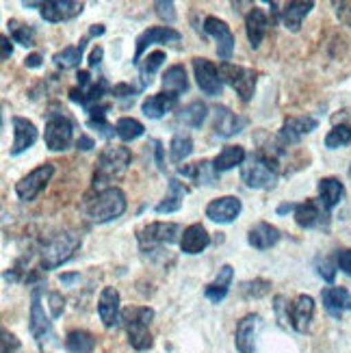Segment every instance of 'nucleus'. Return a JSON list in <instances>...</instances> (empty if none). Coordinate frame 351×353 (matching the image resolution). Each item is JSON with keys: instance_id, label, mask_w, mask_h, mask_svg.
<instances>
[{"instance_id": "f257e3e1", "label": "nucleus", "mask_w": 351, "mask_h": 353, "mask_svg": "<svg viewBox=\"0 0 351 353\" xmlns=\"http://www.w3.org/2000/svg\"><path fill=\"white\" fill-rule=\"evenodd\" d=\"M81 212L91 223H109L126 212V195L119 187H109L100 191H91L85 195Z\"/></svg>"}, {"instance_id": "f03ea898", "label": "nucleus", "mask_w": 351, "mask_h": 353, "mask_svg": "<svg viewBox=\"0 0 351 353\" xmlns=\"http://www.w3.org/2000/svg\"><path fill=\"white\" fill-rule=\"evenodd\" d=\"M278 150H261L241 165V180L250 189H273L278 182Z\"/></svg>"}, {"instance_id": "7ed1b4c3", "label": "nucleus", "mask_w": 351, "mask_h": 353, "mask_svg": "<svg viewBox=\"0 0 351 353\" xmlns=\"http://www.w3.org/2000/svg\"><path fill=\"white\" fill-rule=\"evenodd\" d=\"M132 161V152L124 145H109L100 152L94 174V189H109L111 182L126 174L128 165Z\"/></svg>"}, {"instance_id": "20e7f679", "label": "nucleus", "mask_w": 351, "mask_h": 353, "mask_svg": "<svg viewBox=\"0 0 351 353\" xmlns=\"http://www.w3.org/2000/svg\"><path fill=\"white\" fill-rule=\"evenodd\" d=\"M154 319V310L148 305H128L121 310V325L128 334V343L137 351H148L154 345V339L150 334V323Z\"/></svg>"}, {"instance_id": "39448f33", "label": "nucleus", "mask_w": 351, "mask_h": 353, "mask_svg": "<svg viewBox=\"0 0 351 353\" xmlns=\"http://www.w3.org/2000/svg\"><path fill=\"white\" fill-rule=\"evenodd\" d=\"M81 245H83V236L79 232H74V230L59 232L54 239L46 243L39 252L41 271H52V269H59L61 265H66L68 260H72L74 254L81 250Z\"/></svg>"}, {"instance_id": "423d86ee", "label": "nucleus", "mask_w": 351, "mask_h": 353, "mask_svg": "<svg viewBox=\"0 0 351 353\" xmlns=\"http://www.w3.org/2000/svg\"><path fill=\"white\" fill-rule=\"evenodd\" d=\"M74 139V124L66 113H48L43 130L46 148L52 152H66Z\"/></svg>"}, {"instance_id": "0eeeda50", "label": "nucleus", "mask_w": 351, "mask_h": 353, "mask_svg": "<svg viewBox=\"0 0 351 353\" xmlns=\"http://www.w3.org/2000/svg\"><path fill=\"white\" fill-rule=\"evenodd\" d=\"M219 74H221V81L225 85H230L243 102H250L254 98L256 81H258L254 70L243 68V65H234V63H221Z\"/></svg>"}, {"instance_id": "6e6552de", "label": "nucleus", "mask_w": 351, "mask_h": 353, "mask_svg": "<svg viewBox=\"0 0 351 353\" xmlns=\"http://www.w3.org/2000/svg\"><path fill=\"white\" fill-rule=\"evenodd\" d=\"M54 176V165L52 163H43L37 170H33L30 174H26L24 178H20L15 182V195H18L22 202H33V199L48 187V182Z\"/></svg>"}, {"instance_id": "1a4fd4ad", "label": "nucleus", "mask_w": 351, "mask_h": 353, "mask_svg": "<svg viewBox=\"0 0 351 353\" xmlns=\"http://www.w3.org/2000/svg\"><path fill=\"white\" fill-rule=\"evenodd\" d=\"M41 293H43V286L35 284L33 293H30V316H28V330L39 345H43V341L52 339V323L41 305Z\"/></svg>"}, {"instance_id": "9d476101", "label": "nucleus", "mask_w": 351, "mask_h": 353, "mask_svg": "<svg viewBox=\"0 0 351 353\" xmlns=\"http://www.w3.org/2000/svg\"><path fill=\"white\" fill-rule=\"evenodd\" d=\"M180 234V225L174 221H154L148 223L137 232V241L141 243V248H154V245H172L178 241Z\"/></svg>"}, {"instance_id": "9b49d317", "label": "nucleus", "mask_w": 351, "mask_h": 353, "mask_svg": "<svg viewBox=\"0 0 351 353\" xmlns=\"http://www.w3.org/2000/svg\"><path fill=\"white\" fill-rule=\"evenodd\" d=\"M204 30H206V35H210L217 41V54L223 63H228V61L232 59V52H234V35H232L230 26H228L223 20L215 18V15H206Z\"/></svg>"}, {"instance_id": "f8f14e48", "label": "nucleus", "mask_w": 351, "mask_h": 353, "mask_svg": "<svg viewBox=\"0 0 351 353\" xmlns=\"http://www.w3.org/2000/svg\"><path fill=\"white\" fill-rule=\"evenodd\" d=\"M180 39H182V35L178 33L176 28H172V26H152V28L143 30V33H141L139 37H137L132 63H137V65L141 63L143 52L150 48L152 43H176V41H180Z\"/></svg>"}, {"instance_id": "ddd939ff", "label": "nucleus", "mask_w": 351, "mask_h": 353, "mask_svg": "<svg viewBox=\"0 0 351 353\" xmlns=\"http://www.w3.org/2000/svg\"><path fill=\"white\" fill-rule=\"evenodd\" d=\"M193 72H195L197 85H200V89L206 96H221L223 81H221V74H219L217 65L212 63V61L195 57L193 59Z\"/></svg>"}, {"instance_id": "4468645a", "label": "nucleus", "mask_w": 351, "mask_h": 353, "mask_svg": "<svg viewBox=\"0 0 351 353\" xmlns=\"http://www.w3.org/2000/svg\"><path fill=\"white\" fill-rule=\"evenodd\" d=\"M317 128H319V119L312 115L291 117L282 124V128L278 132V141H280V145H295L303 139V137L310 134Z\"/></svg>"}, {"instance_id": "2eb2a0df", "label": "nucleus", "mask_w": 351, "mask_h": 353, "mask_svg": "<svg viewBox=\"0 0 351 353\" xmlns=\"http://www.w3.org/2000/svg\"><path fill=\"white\" fill-rule=\"evenodd\" d=\"M295 221L303 230H314V228H330V212L321 206L319 199H306V202L297 204L295 210Z\"/></svg>"}, {"instance_id": "dca6fc26", "label": "nucleus", "mask_w": 351, "mask_h": 353, "mask_svg": "<svg viewBox=\"0 0 351 353\" xmlns=\"http://www.w3.org/2000/svg\"><path fill=\"white\" fill-rule=\"evenodd\" d=\"M263 319L261 314H245L237 325L234 332V345L241 353H254L256 351V341H258V332H261Z\"/></svg>"}, {"instance_id": "f3484780", "label": "nucleus", "mask_w": 351, "mask_h": 353, "mask_svg": "<svg viewBox=\"0 0 351 353\" xmlns=\"http://www.w3.org/2000/svg\"><path fill=\"white\" fill-rule=\"evenodd\" d=\"M314 316V299L310 295H297L293 303H288V323L299 334H306L310 330Z\"/></svg>"}, {"instance_id": "a211bd4d", "label": "nucleus", "mask_w": 351, "mask_h": 353, "mask_svg": "<svg viewBox=\"0 0 351 353\" xmlns=\"http://www.w3.org/2000/svg\"><path fill=\"white\" fill-rule=\"evenodd\" d=\"M119 290L115 286H104L98 299V314L104 327H115L121 323V303Z\"/></svg>"}, {"instance_id": "6ab92c4d", "label": "nucleus", "mask_w": 351, "mask_h": 353, "mask_svg": "<svg viewBox=\"0 0 351 353\" xmlns=\"http://www.w3.org/2000/svg\"><path fill=\"white\" fill-rule=\"evenodd\" d=\"M243 210L241 199L234 195H223L212 199V202L206 206V217L215 223H232Z\"/></svg>"}, {"instance_id": "aec40b11", "label": "nucleus", "mask_w": 351, "mask_h": 353, "mask_svg": "<svg viewBox=\"0 0 351 353\" xmlns=\"http://www.w3.org/2000/svg\"><path fill=\"white\" fill-rule=\"evenodd\" d=\"M11 124H13V145L9 152H11V157H18V154H22V152H26L28 148L35 145L39 134H37V126L26 117L15 115L11 119Z\"/></svg>"}, {"instance_id": "412c9836", "label": "nucleus", "mask_w": 351, "mask_h": 353, "mask_svg": "<svg viewBox=\"0 0 351 353\" xmlns=\"http://www.w3.org/2000/svg\"><path fill=\"white\" fill-rule=\"evenodd\" d=\"M248 126V119L232 113L228 106H215V119H212V130L221 139H230Z\"/></svg>"}, {"instance_id": "4be33fe9", "label": "nucleus", "mask_w": 351, "mask_h": 353, "mask_svg": "<svg viewBox=\"0 0 351 353\" xmlns=\"http://www.w3.org/2000/svg\"><path fill=\"white\" fill-rule=\"evenodd\" d=\"M85 9L83 3H74V0H50V3H43L41 5V18L46 22H68L74 20L76 15H81Z\"/></svg>"}, {"instance_id": "5701e85b", "label": "nucleus", "mask_w": 351, "mask_h": 353, "mask_svg": "<svg viewBox=\"0 0 351 353\" xmlns=\"http://www.w3.org/2000/svg\"><path fill=\"white\" fill-rule=\"evenodd\" d=\"M113 87H109L106 79H98L87 87H74L70 89V100L72 102H79L85 111H89L91 106H96L100 102H104V96L109 94Z\"/></svg>"}, {"instance_id": "b1692460", "label": "nucleus", "mask_w": 351, "mask_h": 353, "mask_svg": "<svg viewBox=\"0 0 351 353\" xmlns=\"http://www.w3.org/2000/svg\"><path fill=\"white\" fill-rule=\"evenodd\" d=\"M321 301H323V308L328 310V314H332L334 319H341L345 312L351 310V293L343 286L323 288Z\"/></svg>"}, {"instance_id": "393cba45", "label": "nucleus", "mask_w": 351, "mask_h": 353, "mask_svg": "<svg viewBox=\"0 0 351 353\" xmlns=\"http://www.w3.org/2000/svg\"><path fill=\"white\" fill-rule=\"evenodd\" d=\"M208 245H210V234L206 232V228L202 223H191L189 228H185V232L180 236V250L189 256L202 254Z\"/></svg>"}, {"instance_id": "a878e982", "label": "nucleus", "mask_w": 351, "mask_h": 353, "mask_svg": "<svg viewBox=\"0 0 351 353\" xmlns=\"http://www.w3.org/2000/svg\"><path fill=\"white\" fill-rule=\"evenodd\" d=\"M314 9V3L312 0H293V3H286L282 13H280V20L284 24L286 30H291V33H297L301 28V22L306 20V15Z\"/></svg>"}, {"instance_id": "bb28decb", "label": "nucleus", "mask_w": 351, "mask_h": 353, "mask_svg": "<svg viewBox=\"0 0 351 353\" xmlns=\"http://www.w3.org/2000/svg\"><path fill=\"white\" fill-rule=\"evenodd\" d=\"M176 104H178V94H172V91H161V94L148 96L143 100L141 111L150 119H161L165 113H170L172 109H176Z\"/></svg>"}, {"instance_id": "cd10ccee", "label": "nucleus", "mask_w": 351, "mask_h": 353, "mask_svg": "<svg viewBox=\"0 0 351 353\" xmlns=\"http://www.w3.org/2000/svg\"><path fill=\"white\" fill-rule=\"evenodd\" d=\"M280 230L276 225H271L267 221H261V223H256L254 228H250V232H248V243L252 245L254 250L258 252H265V250H271L273 245H276L280 241Z\"/></svg>"}, {"instance_id": "c85d7f7f", "label": "nucleus", "mask_w": 351, "mask_h": 353, "mask_svg": "<svg viewBox=\"0 0 351 353\" xmlns=\"http://www.w3.org/2000/svg\"><path fill=\"white\" fill-rule=\"evenodd\" d=\"M267 30H269L267 13L263 9H258V7H252L250 13L245 15V33H248V39H250L252 48H258V46L263 43Z\"/></svg>"}, {"instance_id": "c756f323", "label": "nucleus", "mask_w": 351, "mask_h": 353, "mask_svg": "<svg viewBox=\"0 0 351 353\" xmlns=\"http://www.w3.org/2000/svg\"><path fill=\"white\" fill-rule=\"evenodd\" d=\"M343 197H345V187L339 178L330 176V178L319 180V202H321V206L328 212L337 208L343 202Z\"/></svg>"}, {"instance_id": "7c9ffc66", "label": "nucleus", "mask_w": 351, "mask_h": 353, "mask_svg": "<svg viewBox=\"0 0 351 353\" xmlns=\"http://www.w3.org/2000/svg\"><path fill=\"white\" fill-rule=\"evenodd\" d=\"M178 174L197 182V184H206V187L217 184V178H219V172L215 170L212 161H200V163H193V165L178 167Z\"/></svg>"}, {"instance_id": "2f4dec72", "label": "nucleus", "mask_w": 351, "mask_h": 353, "mask_svg": "<svg viewBox=\"0 0 351 353\" xmlns=\"http://www.w3.org/2000/svg\"><path fill=\"white\" fill-rule=\"evenodd\" d=\"M189 193V187L185 182H180L178 178H170V184H167V193L163 197V202L157 204V212L161 214H170V212H176L182 208V199H185V195Z\"/></svg>"}, {"instance_id": "473e14b6", "label": "nucleus", "mask_w": 351, "mask_h": 353, "mask_svg": "<svg viewBox=\"0 0 351 353\" xmlns=\"http://www.w3.org/2000/svg\"><path fill=\"white\" fill-rule=\"evenodd\" d=\"M232 280H234V269H232V265H223L219 269V273H217V278L206 286V290H204L206 299H210L212 303L223 301L225 295H228V290H230Z\"/></svg>"}, {"instance_id": "72a5a7b5", "label": "nucleus", "mask_w": 351, "mask_h": 353, "mask_svg": "<svg viewBox=\"0 0 351 353\" xmlns=\"http://www.w3.org/2000/svg\"><path fill=\"white\" fill-rule=\"evenodd\" d=\"M206 115H208V106H206V102L195 100V102L187 104L185 109H180V111L176 113V121H178V124L189 126V128H200V126L204 124Z\"/></svg>"}, {"instance_id": "f704fd0d", "label": "nucleus", "mask_w": 351, "mask_h": 353, "mask_svg": "<svg viewBox=\"0 0 351 353\" xmlns=\"http://www.w3.org/2000/svg\"><path fill=\"white\" fill-rule=\"evenodd\" d=\"M248 159L245 154V148H241V145H228L223 148L219 154L215 157V161H212V165H215V170L221 174V172H230L234 170V167L243 165Z\"/></svg>"}, {"instance_id": "c9c22d12", "label": "nucleus", "mask_w": 351, "mask_h": 353, "mask_svg": "<svg viewBox=\"0 0 351 353\" xmlns=\"http://www.w3.org/2000/svg\"><path fill=\"white\" fill-rule=\"evenodd\" d=\"M89 37H85L79 46H66L63 50L54 52L52 61L59 70H72V68H79L81 65V59H83V52H85V46H87Z\"/></svg>"}, {"instance_id": "e433bc0d", "label": "nucleus", "mask_w": 351, "mask_h": 353, "mask_svg": "<svg viewBox=\"0 0 351 353\" xmlns=\"http://www.w3.org/2000/svg\"><path fill=\"white\" fill-rule=\"evenodd\" d=\"M66 349L70 353H94L96 349L94 334H89L87 330H72L66 336Z\"/></svg>"}, {"instance_id": "4c0bfd02", "label": "nucleus", "mask_w": 351, "mask_h": 353, "mask_svg": "<svg viewBox=\"0 0 351 353\" xmlns=\"http://www.w3.org/2000/svg\"><path fill=\"white\" fill-rule=\"evenodd\" d=\"M163 87L172 94H185L189 91V79H187V70L182 65H172L167 68V72L163 74Z\"/></svg>"}, {"instance_id": "58836bf2", "label": "nucleus", "mask_w": 351, "mask_h": 353, "mask_svg": "<svg viewBox=\"0 0 351 353\" xmlns=\"http://www.w3.org/2000/svg\"><path fill=\"white\" fill-rule=\"evenodd\" d=\"M165 52L163 50H154V52H150L141 63H139V79H141V89L148 87L152 83V76L157 74V70L165 63Z\"/></svg>"}, {"instance_id": "ea45409f", "label": "nucleus", "mask_w": 351, "mask_h": 353, "mask_svg": "<svg viewBox=\"0 0 351 353\" xmlns=\"http://www.w3.org/2000/svg\"><path fill=\"white\" fill-rule=\"evenodd\" d=\"M170 159L172 163H182L185 159L191 157V152H193V139L189 134H174L172 137V141H170Z\"/></svg>"}, {"instance_id": "a19ab883", "label": "nucleus", "mask_w": 351, "mask_h": 353, "mask_svg": "<svg viewBox=\"0 0 351 353\" xmlns=\"http://www.w3.org/2000/svg\"><path fill=\"white\" fill-rule=\"evenodd\" d=\"M143 132H146L143 124L139 119H132V117H121L115 124V134L121 141H134V139H139V137H143Z\"/></svg>"}, {"instance_id": "79ce46f5", "label": "nucleus", "mask_w": 351, "mask_h": 353, "mask_svg": "<svg viewBox=\"0 0 351 353\" xmlns=\"http://www.w3.org/2000/svg\"><path fill=\"white\" fill-rule=\"evenodd\" d=\"M9 33L15 43L24 46V48H33L35 46V30L30 24H24L20 20H9Z\"/></svg>"}, {"instance_id": "37998d69", "label": "nucleus", "mask_w": 351, "mask_h": 353, "mask_svg": "<svg viewBox=\"0 0 351 353\" xmlns=\"http://www.w3.org/2000/svg\"><path fill=\"white\" fill-rule=\"evenodd\" d=\"M351 143V124H334V128L325 134V148L337 150V148H345Z\"/></svg>"}, {"instance_id": "c03bdc74", "label": "nucleus", "mask_w": 351, "mask_h": 353, "mask_svg": "<svg viewBox=\"0 0 351 353\" xmlns=\"http://www.w3.org/2000/svg\"><path fill=\"white\" fill-rule=\"evenodd\" d=\"M271 290V282L269 280H250V282H243L241 284V295L243 297H265Z\"/></svg>"}, {"instance_id": "a18cd8bd", "label": "nucleus", "mask_w": 351, "mask_h": 353, "mask_svg": "<svg viewBox=\"0 0 351 353\" xmlns=\"http://www.w3.org/2000/svg\"><path fill=\"white\" fill-rule=\"evenodd\" d=\"M337 269H339V263H337V260H332V258H323V263H319V265H317L319 275H321V278H323L328 284H332L334 278H337Z\"/></svg>"}, {"instance_id": "49530a36", "label": "nucleus", "mask_w": 351, "mask_h": 353, "mask_svg": "<svg viewBox=\"0 0 351 353\" xmlns=\"http://www.w3.org/2000/svg\"><path fill=\"white\" fill-rule=\"evenodd\" d=\"M332 7H334V11H337V18L345 26L351 28V0H341V3H339V0H334Z\"/></svg>"}, {"instance_id": "de8ad7c7", "label": "nucleus", "mask_w": 351, "mask_h": 353, "mask_svg": "<svg viewBox=\"0 0 351 353\" xmlns=\"http://www.w3.org/2000/svg\"><path fill=\"white\" fill-rule=\"evenodd\" d=\"M176 5L174 3H167V0H159V3H154V9H157V15L159 18H163L165 22H170L174 24L176 20Z\"/></svg>"}, {"instance_id": "09e8293b", "label": "nucleus", "mask_w": 351, "mask_h": 353, "mask_svg": "<svg viewBox=\"0 0 351 353\" xmlns=\"http://www.w3.org/2000/svg\"><path fill=\"white\" fill-rule=\"evenodd\" d=\"M48 308H50V314L52 319H59L66 310V299L61 293H48Z\"/></svg>"}, {"instance_id": "8fccbe9b", "label": "nucleus", "mask_w": 351, "mask_h": 353, "mask_svg": "<svg viewBox=\"0 0 351 353\" xmlns=\"http://www.w3.org/2000/svg\"><path fill=\"white\" fill-rule=\"evenodd\" d=\"M0 336H3V353H15L20 349V341H18V336L15 334H11L9 330H5L3 327V332H0Z\"/></svg>"}, {"instance_id": "3c124183", "label": "nucleus", "mask_w": 351, "mask_h": 353, "mask_svg": "<svg viewBox=\"0 0 351 353\" xmlns=\"http://www.w3.org/2000/svg\"><path fill=\"white\" fill-rule=\"evenodd\" d=\"M139 91V87H132V85H126V83H119L111 89V96L121 100V98H132L134 100V94Z\"/></svg>"}, {"instance_id": "603ef678", "label": "nucleus", "mask_w": 351, "mask_h": 353, "mask_svg": "<svg viewBox=\"0 0 351 353\" xmlns=\"http://www.w3.org/2000/svg\"><path fill=\"white\" fill-rule=\"evenodd\" d=\"M337 263H339V269L347 275H351V250H341L337 254Z\"/></svg>"}, {"instance_id": "864d4df0", "label": "nucleus", "mask_w": 351, "mask_h": 353, "mask_svg": "<svg viewBox=\"0 0 351 353\" xmlns=\"http://www.w3.org/2000/svg\"><path fill=\"white\" fill-rule=\"evenodd\" d=\"M102 57H104L102 46H96V48L89 52V68H96V65H100V63H102Z\"/></svg>"}, {"instance_id": "5fc2aeb1", "label": "nucleus", "mask_w": 351, "mask_h": 353, "mask_svg": "<svg viewBox=\"0 0 351 353\" xmlns=\"http://www.w3.org/2000/svg\"><path fill=\"white\" fill-rule=\"evenodd\" d=\"M94 145H96V141L91 139V137H87V134H81L79 139H76V148L83 150V152H89Z\"/></svg>"}, {"instance_id": "6e6d98bb", "label": "nucleus", "mask_w": 351, "mask_h": 353, "mask_svg": "<svg viewBox=\"0 0 351 353\" xmlns=\"http://www.w3.org/2000/svg\"><path fill=\"white\" fill-rule=\"evenodd\" d=\"M41 61H43V57H41V54H37V52H33V54H28V57L24 59V65H26V68H30V70H35V68H39V65H41Z\"/></svg>"}, {"instance_id": "4d7b16f0", "label": "nucleus", "mask_w": 351, "mask_h": 353, "mask_svg": "<svg viewBox=\"0 0 351 353\" xmlns=\"http://www.w3.org/2000/svg\"><path fill=\"white\" fill-rule=\"evenodd\" d=\"M79 280H81V273H63L59 278V282L63 284V286H72V284H76Z\"/></svg>"}, {"instance_id": "13d9d810", "label": "nucleus", "mask_w": 351, "mask_h": 353, "mask_svg": "<svg viewBox=\"0 0 351 353\" xmlns=\"http://www.w3.org/2000/svg\"><path fill=\"white\" fill-rule=\"evenodd\" d=\"M11 54H13V46H11V41H9V37L3 35V61H7Z\"/></svg>"}, {"instance_id": "bf43d9fd", "label": "nucleus", "mask_w": 351, "mask_h": 353, "mask_svg": "<svg viewBox=\"0 0 351 353\" xmlns=\"http://www.w3.org/2000/svg\"><path fill=\"white\" fill-rule=\"evenodd\" d=\"M295 210H297V204L295 202H286V204H280L276 212L278 214H286V212H295Z\"/></svg>"}, {"instance_id": "052dcab7", "label": "nucleus", "mask_w": 351, "mask_h": 353, "mask_svg": "<svg viewBox=\"0 0 351 353\" xmlns=\"http://www.w3.org/2000/svg\"><path fill=\"white\" fill-rule=\"evenodd\" d=\"M104 33V24H96V26H91V30L87 33V37L91 39V37H98V35H102Z\"/></svg>"}, {"instance_id": "680f3d73", "label": "nucleus", "mask_w": 351, "mask_h": 353, "mask_svg": "<svg viewBox=\"0 0 351 353\" xmlns=\"http://www.w3.org/2000/svg\"><path fill=\"white\" fill-rule=\"evenodd\" d=\"M154 152H157V163H159V167L161 170H165V165H163V148H161V141H154Z\"/></svg>"}, {"instance_id": "e2e57ef3", "label": "nucleus", "mask_w": 351, "mask_h": 353, "mask_svg": "<svg viewBox=\"0 0 351 353\" xmlns=\"http://www.w3.org/2000/svg\"><path fill=\"white\" fill-rule=\"evenodd\" d=\"M349 176H351V167H349Z\"/></svg>"}]
</instances>
